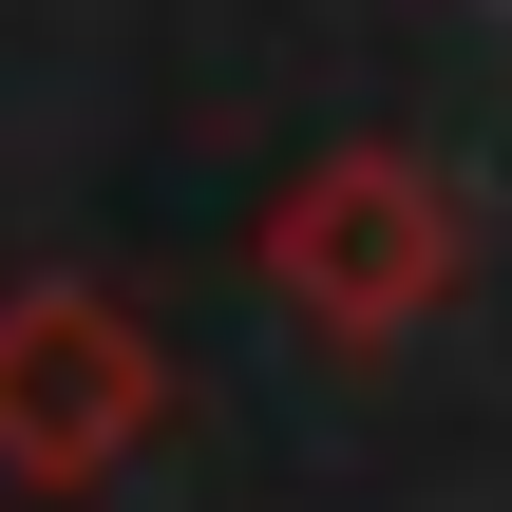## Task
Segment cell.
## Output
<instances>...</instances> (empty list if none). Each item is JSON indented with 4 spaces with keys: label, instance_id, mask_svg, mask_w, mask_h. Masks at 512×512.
I'll use <instances>...</instances> for the list:
<instances>
[{
    "label": "cell",
    "instance_id": "6da1fadb",
    "mask_svg": "<svg viewBox=\"0 0 512 512\" xmlns=\"http://www.w3.org/2000/svg\"><path fill=\"white\" fill-rule=\"evenodd\" d=\"M133 418H152V361L114 342V304H76V285L0 304V475L76 494V475H95Z\"/></svg>",
    "mask_w": 512,
    "mask_h": 512
},
{
    "label": "cell",
    "instance_id": "7a4b0ae2",
    "mask_svg": "<svg viewBox=\"0 0 512 512\" xmlns=\"http://www.w3.org/2000/svg\"><path fill=\"white\" fill-rule=\"evenodd\" d=\"M399 266H418V171H323V190L285 209V285H304V304L380 323V304H399Z\"/></svg>",
    "mask_w": 512,
    "mask_h": 512
}]
</instances>
